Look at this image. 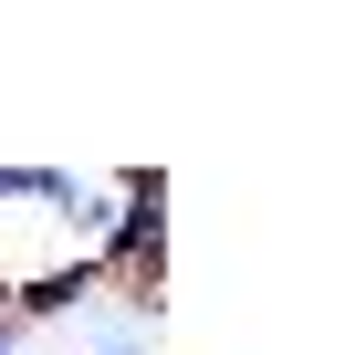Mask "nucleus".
I'll use <instances>...</instances> for the list:
<instances>
[{
  "label": "nucleus",
  "instance_id": "20e7f679",
  "mask_svg": "<svg viewBox=\"0 0 345 355\" xmlns=\"http://www.w3.org/2000/svg\"><path fill=\"white\" fill-rule=\"evenodd\" d=\"M0 324H11V272H0Z\"/></svg>",
  "mask_w": 345,
  "mask_h": 355
},
{
  "label": "nucleus",
  "instance_id": "f257e3e1",
  "mask_svg": "<svg viewBox=\"0 0 345 355\" xmlns=\"http://www.w3.org/2000/svg\"><path fill=\"white\" fill-rule=\"evenodd\" d=\"M84 272L115 282V293H157V272H167V209H115L84 241Z\"/></svg>",
  "mask_w": 345,
  "mask_h": 355
},
{
  "label": "nucleus",
  "instance_id": "7ed1b4c3",
  "mask_svg": "<svg viewBox=\"0 0 345 355\" xmlns=\"http://www.w3.org/2000/svg\"><path fill=\"white\" fill-rule=\"evenodd\" d=\"M0 355H22V324H0Z\"/></svg>",
  "mask_w": 345,
  "mask_h": 355
},
{
  "label": "nucleus",
  "instance_id": "f03ea898",
  "mask_svg": "<svg viewBox=\"0 0 345 355\" xmlns=\"http://www.w3.org/2000/svg\"><path fill=\"white\" fill-rule=\"evenodd\" d=\"M84 293H94V272H84V251H63L53 272H22V282H11V324L32 334V324H53V313H74Z\"/></svg>",
  "mask_w": 345,
  "mask_h": 355
}]
</instances>
